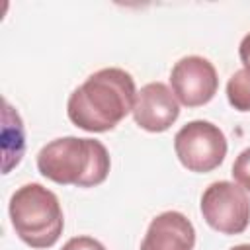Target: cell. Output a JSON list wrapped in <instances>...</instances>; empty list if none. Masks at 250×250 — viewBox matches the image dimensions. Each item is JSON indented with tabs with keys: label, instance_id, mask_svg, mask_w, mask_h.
<instances>
[{
	"label": "cell",
	"instance_id": "obj_4",
	"mask_svg": "<svg viewBox=\"0 0 250 250\" xmlns=\"http://www.w3.org/2000/svg\"><path fill=\"white\" fill-rule=\"evenodd\" d=\"M227 137L211 121L195 119L186 123L174 137V150L184 168L189 172H211L227 156Z\"/></svg>",
	"mask_w": 250,
	"mask_h": 250
},
{
	"label": "cell",
	"instance_id": "obj_3",
	"mask_svg": "<svg viewBox=\"0 0 250 250\" xmlns=\"http://www.w3.org/2000/svg\"><path fill=\"white\" fill-rule=\"evenodd\" d=\"M8 211L16 234L31 248H51L62 234L64 217L59 197L37 182L18 188Z\"/></svg>",
	"mask_w": 250,
	"mask_h": 250
},
{
	"label": "cell",
	"instance_id": "obj_9",
	"mask_svg": "<svg viewBox=\"0 0 250 250\" xmlns=\"http://www.w3.org/2000/svg\"><path fill=\"white\" fill-rule=\"evenodd\" d=\"M227 100L238 111H250V72L240 68L227 82Z\"/></svg>",
	"mask_w": 250,
	"mask_h": 250
},
{
	"label": "cell",
	"instance_id": "obj_7",
	"mask_svg": "<svg viewBox=\"0 0 250 250\" xmlns=\"http://www.w3.org/2000/svg\"><path fill=\"white\" fill-rule=\"evenodd\" d=\"M180 117V102L164 82L145 84L135 98L133 119L148 133H162L170 129Z\"/></svg>",
	"mask_w": 250,
	"mask_h": 250
},
{
	"label": "cell",
	"instance_id": "obj_10",
	"mask_svg": "<svg viewBox=\"0 0 250 250\" xmlns=\"http://www.w3.org/2000/svg\"><path fill=\"white\" fill-rule=\"evenodd\" d=\"M230 174H232L234 182H236L244 191H250V146L244 148V150L236 156Z\"/></svg>",
	"mask_w": 250,
	"mask_h": 250
},
{
	"label": "cell",
	"instance_id": "obj_1",
	"mask_svg": "<svg viewBox=\"0 0 250 250\" xmlns=\"http://www.w3.org/2000/svg\"><path fill=\"white\" fill-rule=\"evenodd\" d=\"M137 88L133 76L117 66L100 68L72 90L66 113L72 125L88 133H105L133 113Z\"/></svg>",
	"mask_w": 250,
	"mask_h": 250
},
{
	"label": "cell",
	"instance_id": "obj_13",
	"mask_svg": "<svg viewBox=\"0 0 250 250\" xmlns=\"http://www.w3.org/2000/svg\"><path fill=\"white\" fill-rule=\"evenodd\" d=\"M230 250H250V244H236V246H232Z\"/></svg>",
	"mask_w": 250,
	"mask_h": 250
},
{
	"label": "cell",
	"instance_id": "obj_6",
	"mask_svg": "<svg viewBox=\"0 0 250 250\" xmlns=\"http://www.w3.org/2000/svg\"><path fill=\"white\" fill-rule=\"evenodd\" d=\"M170 86L182 105L199 107L213 100L219 88V78L211 61L199 55H189L182 57L172 66Z\"/></svg>",
	"mask_w": 250,
	"mask_h": 250
},
{
	"label": "cell",
	"instance_id": "obj_2",
	"mask_svg": "<svg viewBox=\"0 0 250 250\" xmlns=\"http://www.w3.org/2000/svg\"><path fill=\"white\" fill-rule=\"evenodd\" d=\"M109 152L96 139L61 137L47 143L37 154V170L59 186L94 188L109 174Z\"/></svg>",
	"mask_w": 250,
	"mask_h": 250
},
{
	"label": "cell",
	"instance_id": "obj_8",
	"mask_svg": "<svg viewBox=\"0 0 250 250\" xmlns=\"http://www.w3.org/2000/svg\"><path fill=\"white\" fill-rule=\"evenodd\" d=\"M195 229L180 211H164L156 215L141 242V250H193Z\"/></svg>",
	"mask_w": 250,
	"mask_h": 250
},
{
	"label": "cell",
	"instance_id": "obj_5",
	"mask_svg": "<svg viewBox=\"0 0 250 250\" xmlns=\"http://www.w3.org/2000/svg\"><path fill=\"white\" fill-rule=\"evenodd\" d=\"M205 223L221 234H240L250 225V197L234 182H213L201 195Z\"/></svg>",
	"mask_w": 250,
	"mask_h": 250
},
{
	"label": "cell",
	"instance_id": "obj_11",
	"mask_svg": "<svg viewBox=\"0 0 250 250\" xmlns=\"http://www.w3.org/2000/svg\"><path fill=\"white\" fill-rule=\"evenodd\" d=\"M61 250H105V246L92 236H72L62 244Z\"/></svg>",
	"mask_w": 250,
	"mask_h": 250
},
{
	"label": "cell",
	"instance_id": "obj_12",
	"mask_svg": "<svg viewBox=\"0 0 250 250\" xmlns=\"http://www.w3.org/2000/svg\"><path fill=\"white\" fill-rule=\"evenodd\" d=\"M238 57L242 62V68L250 72V33H246L238 45Z\"/></svg>",
	"mask_w": 250,
	"mask_h": 250
}]
</instances>
